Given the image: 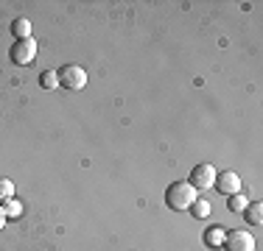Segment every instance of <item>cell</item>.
I'll use <instances>...</instances> for the list:
<instances>
[{"mask_svg": "<svg viewBox=\"0 0 263 251\" xmlns=\"http://www.w3.org/2000/svg\"><path fill=\"white\" fill-rule=\"evenodd\" d=\"M34 59H36V39L34 36H28V39H17L14 48H11V61L20 65V67H26Z\"/></svg>", "mask_w": 263, "mask_h": 251, "instance_id": "277c9868", "label": "cell"}, {"mask_svg": "<svg viewBox=\"0 0 263 251\" xmlns=\"http://www.w3.org/2000/svg\"><path fill=\"white\" fill-rule=\"evenodd\" d=\"M210 212H213V206H210V201H204V198H196V201L191 204V215L196 218V221L210 218Z\"/></svg>", "mask_w": 263, "mask_h": 251, "instance_id": "ba28073f", "label": "cell"}, {"mask_svg": "<svg viewBox=\"0 0 263 251\" xmlns=\"http://www.w3.org/2000/svg\"><path fill=\"white\" fill-rule=\"evenodd\" d=\"M3 210H6V218H20V215H23V204H20L17 198L3 201Z\"/></svg>", "mask_w": 263, "mask_h": 251, "instance_id": "4fadbf2b", "label": "cell"}, {"mask_svg": "<svg viewBox=\"0 0 263 251\" xmlns=\"http://www.w3.org/2000/svg\"><path fill=\"white\" fill-rule=\"evenodd\" d=\"M243 215H247V223H252V226H260V223H263V204H260V201H255V204H249L247 210H243Z\"/></svg>", "mask_w": 263, "mask_h": 251, "instance_id": "9c48e42d", "label": "cell"}, {"mask_svg": "<svg viewBox=\"0 0 263 251\" xmlns=\"http://www.w3.org/2000/svg\"><path fill=\"white\" fill-rule=\"evenodd\" d=\"M56 73H59V87H65V90H84L87 87V73L79 65H65Z\"/></svg>", "mask_w": 263, "mask_h": 251, "instance_id": "7a4b0ae2", "label": "cell"}, {"mask_svg": "<svg viewBox=\"0 0 263 251\" xmlns=\"http://www.w3.org/2000/svg\"><path fill=\"white\" fill-rule=\"evenodd\" d=\"M216 187L221 196H235V193H241V176L235 171H224V173H216Z\"/></svg>", "mask_w": 263, "mask_h": 251, "instance_id": "8992f818", "label": "cell"}, {"mask_svg": "<svg viewBox=\"0 0 263 251\" xmlns=\"http://www.w3.org/2000/svg\"><path fill=\"white\" fill-rule=\"evenodd\" d=\"M40 87H42V90H56V87H59V73H56V70H45L40 75Z\"/></svg>", "mask_w": 263, "mask_h": 251, "instance_id": "7c38bea8", "label": "cell"}, {"mask_svg": "<svg viewBox=\"0 0 263 251\" xmlns=\"http://www.w3.org/2000/svg\"><path fill=\"white\" fill-rule=\"evenodd\" d=\"M196 201V190H193L187 181H174V184H168L165 190V206H171V210H191V204Z\"/></svg>", "mask_w": 263, "mask_h": 251, "instance_id": "6da1fadb", "label": "cell"}, {"mask_svg": "<svg viewBox=\"0 0 263 251\" xmlns=\"http://www.w3.org/2000/svg\"><path fill=\"white\" fill-rule=\"evenodd\" d=\"M11 34H14L17 39H28L31 36V23L26 20V17H17V20L11 23Z\"/></svg>", "mask_w": 263, "mask_h": 251, "instance_id": "30bf717a", "label": "cell"}, {"mask_svg": "<svg viewBox=\"0 0 263 251\" xmlns=\"http://www.w3.org/2000/svg\"><path fill=\"white\" fill-rule=\"evenodd\" d=\"M187 184H191L193 190H210V187L216 184V168H213L210 162H199V165L191 171Z\"/></svg>", "mask_w": 263, "mask_h": 251, "instance_id": "3957f363", "label": "cell"}, {"mask_svg": "<svg viewBox=\"0 0 263 251\" xmlns=\"http://www.w3.org/2000/svg\"><path fill=\"white\" fill-rule=\"evenodd\" d=\"M221 248H227V251H255V237L249 235L247 229H233V232H227Z\"/></svg>", "mask_w": 263, "mask_h": 251, "instance_id": "5b68a950", "label": "cell"}, {"mask_svg": "<svg viewBox=\"0 0 263 251\" xmlns=\"http://www.w3.org/2000/svg\"><path fill=\"white\" fill-rule=\"evenodd\" d=\"M224 237H227L224 226H210V229L204 232V246H210V248H221V246H224Z\"/></svg>", "mask_w": 263, "mask_h": 251, "instance_id": "52a82bcc", "label": "cell"}, {"mask_svg": "<svg viewBox=\"0 0 263 251\" xmlns=\"http://www.w3.org/2000/svg\"><path fill=\"white\" fill-rule=\"evenodd\" d=\"M9 198H14V184H11L9 179H0V204L9 201Z\"/></svg>", "mask_w": 263, "mask_h": 251, "instance_id": "5bb4252c", "label": "cell"}, {"mask_svg": "<svg viewBox=\"0 0 263 251\" xmlns=\"http://www.w3.org/2000/svg\"><path fill=\"white\" fill-rule=\"evenodd\" d=\"M6 221H9V218H6V210H3V204H0V229L6 226Z\"/></svg>", "mask_w": 263, "mask_h": 251, "instance_id": "9a60e30c", "label": "cell"}, {"mask_svg": "<svg viewBox=\"0 0 263 251\" xmlns=\"http://www.w3.org/2000/svg\"><path fill=\"white\" fill-rule=\"evenodd\" d=\"M227 204H230V210H233V212L243 215V210L249 206V201H247V196H243V193H235V196H227Z\"/></svg>", "mask_w": 263, "mask_h": 251, "instance_id": "8fae6325", "label": "cell"}]
</instances>
